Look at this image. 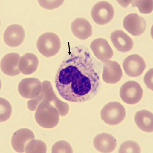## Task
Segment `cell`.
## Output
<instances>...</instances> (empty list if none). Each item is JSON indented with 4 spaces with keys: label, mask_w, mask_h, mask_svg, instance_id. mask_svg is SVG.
<instances>
[{
    "label": "cell",
    "mask_w": 153,
    "mask_h": 153,
    "mask_svg": "<svg viewBox=\"0 0 153 153\" xmlns=\"http://www.w3.org/2000/svg\"><path fill=\"white\" fill-rule=\"evenodd\" d=\"M25 33L23 27L18 24L9 26L5 31L4 39L7 45L16 47L20 45L24 41Z\"/></svg>",
    "instance_id": "11"
},
{
    "label": "cell",
    "mask_w": 153,
    "mask_h": 153,
    "mask_svg": "<svg viewBox=\"0 0 153 153\" xmlns=\"http://www.w3.org/2000/svg\"><path fill=\"white\" fill-rule=\"evenodd\" d=\"M101 118L108 125H116L121 123L126 117L125 108L119 102H111L106 105L101 111Z\"/></svg>",
    "instance_id": "4"
},
{
    "label": "cell",
    "mask_w": 153,
    "mask_h": 153,
    "mask_svg": "<svg viewBox=\"0 0 153 153\" xmlns=\"http://www.w3.org/2000/svg\"><path fill=\"white\" fill-rule=\"evenodd\" d=\"M52 152H73L71 147L67 142L60 141L56 142L53 146L52 149Z\"/></svg>",
    "instance_id": "25"
},
{
    "label": "cell",
    "mask_w": 153,
    "mask_h": 153,
    "mask_svg": "<svg viewBox=\"0 0 153 153\" xmlns=\"http://www.w3.org/2000/svg\"><path fill=\"white\" fill-rule=\"evenodd\" d=\"M71 30L76 38L85 40L92 35V26L85 19L79 18L74 20L71 25Z\"/></svg>",
    "instance_id": "18"
},
{
    "label": "cell",
    "mask_w": 153,
    "mask_h": 153,
    "mask_svg": "<svg viewBox=\"0 0 153 153\" xmlns=\"http://www.w3.org/2000/svg\"><path fill=\"white\" fill-rule=\"evenodd\" d=\"M135 121L137 127L143 131L153 132V117L151 112L145 110L137 112L135 116Z\"/></svg>",
    "instance_id": "20"
},
{
    "label": "cell",
    "mask_w": 153,
    "mask_h": 153,
    "mask_svg": "<svg viewBox=\"0 0 153 153\" xmlns=\"http://www.w3.org/2000/svg\"><path fill=\"white\" fill-rule=\"evenodd\" d=\"M42 83L36 78L24 79L18 85L19 94L23 97L33 99L40 96L42 92Z\"/></svg>",
    "instance_id": "7"
},
{
    "label": "cell",
    "mask_w": 153,
    "mask_h": 153,
    "mask_svg": "<svg viewBox=\"0 0 153 153\" xmlns=\"http://www.w3.org/2000/svg\"><path fill=\"white\" fill-rule=\"evenodd\" d=\"M152 81V69L147 73L144 77V81L147 86L150 89L152 90V82L150 81Z\"/></svg>",
    "instance_id": "27"
},
{
    "label": "cell",
    "mask_w": 153,
    "mask_h": 153,
    "mask_svg": "<svg viewBox=\"0 0 153 153\" xmlns=\"http://www.w3.org/2000/svg\"><path fill=\"white\" fill-rule=\"evenodd\" d=\"M35 139L33 132L27 129H21L17 131L12 136V147L18 152H25L26 146L31 140Z\"/></svg>",
    "instance_id": "13"
},
{
    "label": "cell",
    "mask_w": 153,
    "mask_h": 153,
    "mask_svg": "<svg viewBox=\"0 0 153 153\" xmlns=\"http://www.w3.org/2000/svg\"><path fill=\"white\" fill-rule=\"evenodd\" d=\"M59 115L58 111L55 106L43 97L35 114V119L38 124L44 128H53L58 124Z\"/></svg>",
    "instance_id": "2"
},
{
    "label": "cell",
    "mask_w": 153,
    "mask_h": 153,
    "mask_svg": "<svg viewBox=\"0 0 153 153\" xmlns=\"http://www.w3.org/2000/svg\"><path fill=\"white\" fill-rule=\"evenodd\" d=\"M36 45L39 52L48 58L55 55L59 52L61 43L60 38L56 34L47 33L39 36Z\"/></svg>",
    "instance_id": "3"
},
{
    "label": "cell",
    "mask_w": 153,
    "mask_h": 153,
    "mask_svg": "<svg viewBox=\"0 0 153 153\" xmlns=\"http://www.w3.org/2000/svg\"><path fill=\"white\" fill-rule=\"evenodd\" d=\"M123 26L132 35L138 36L143 33L146 27L145 19L137 14H131L125 17Z\"/></svg>",
    "instance_id": "9"
},
{
    "label": "cell",
    "mask_w": 153,
    "mask_h": 153,
    "mask_svg": "<svg viewBox=\"0 0 153 153\" xmlns=\"http://www.w3.org/2000/svg\"><path fill=\"white\" fill-rule=\"evenodd\" d=\"M123 66L127 75L137 77L142 74L146 67V65L141 56L137 55H133L125 59Z\"/></svg>",
    "instance_id": "8"
},
{
    "label": "cell",
    "mask_w": 153,
    "mask_h": 153,
    "mask_svg": "<svg viewBox=\"0 0 153 153\" xmlns=\"http://www.w3.org/2000/svg\"><path fill=\"white\" fill-rule=\"evenodd\" d=\"M55 82L61 97L75 103L92 98L100 87L99 76L89 54L77 47L73 49L61 63L56 73Z\"/></svg>",
    "instance_id": "1"
},
{
    "label": "cell",
    "mask_w": 153,
    "mask_h": 153,
    "mask_svg": "<svg viewBox=\"0 0 153 153\" xmlns=\"http://www.w3.org/2000/svg\"><path fill=\"white\" fill-rule=\"evenodd\" d=\"M110 38L116 49L121 52L129 51L134 46L132 39L122 30L113 31L111 34Z\"/></svg>",
    "instance_id": "16"
},
{
    "label": "cell",
    "mask_w": 153,
    "mask_h": 153,
    "mask_svg": "<svg viewBox=\"0 0 153 153\" xmlns=\"http://www.w3.org/2000/svg\"><path fill=\"white\" fill-rule=\"evenodd\" d=\"M132 6L137 7L141 13H151L153 10V1H132Z\"/></svg>",
    "instance_id": "24"
},
{
    "label": "cell",
    "mask_w": 153,
    "mask_h": 153,
    "mask_svg": "<svg viewBox=\"0 0 153 153\" xmlns=\"http://www.w3.org/2000/svg\"><path fill=\"white\" fill-rule=\"evenodd\" d=\"M38 65L37 57L33 53H28L20 58L19 66L21 72L24 75H28L35 72Z\"/></svg>",
    "instance_id": "19"
},
{
    "label": "cell",
    "mask_w": 153,
    "mask_h": 153,
    "mask_svg": "<svg viewBox=\"0 0 153 153\" xmlns=\"http://www.w3.org/2000/svg\"><path fill=\"white\" fill-rule=\"evenodd\" d=\"M42 88L43 97L53 103L58 110L59 115L62 117L67 115L69 110V105L59 99L54 92L51 82L48 81H43Z\"/></svg>",
    "instance_id": "10"
},
{
    "label": "cell",
    "mask_w": 153,
    "mask_h": 153,
    "mask_svg": "<svg viewBox=\"0 0 153 153\" xmlns=\"http://www.w3.org/2000/svg\"><path fill=\"white\" fill-rule=\"evenodd\" d=\"M141 149L136 142L128 140L124 142L121 145L119 153H140Z\"/></svg>",
    "instance_id": "23"
},
{
    "label": "cell",
    "mask_w": 153,
    "mask_h": 153,
    "mask_svg": "<svg viewBox=\"0 0 153 153\" xmlns=\"http://www.w3.org/2000/svg\"><path fill=\"white\" fill-rule=\"evenodd\" d=\"M93 143L95 149L102 153L113 152L117 145L115 138L112 135L106 133L98 135L95 138Z\"/></svg>",
    "instance_id": "17"
},
{
    "label": "cell",
    "mask_w": 153,
    "mask_h": 153,
    "mask_svg": "<svg viewBox=\"0 0 153 153\" xmlns=\"http://www.w3.org/2000/svg\"><path fill=\"white\" fill-rule=\"evenodd\" d=\"M143 95L141 86L135 81H128L120 89V97L123 102L128 104L134 105L139 102Z\"/></svg>",
    "instance_id": "5"
},
{
    "label": "cell",
    "mask_w": 153,
    "mask_h": 153,
    "mask_svg": "<svg viewBox=\"0 0 153 153\" xmlns=\"http://www.w3.org/2000/svg\"><path fill=\"white\" fill-rule=\"evenodd\" d=\"M20 56L16 53L7 54L2 59L1 63V70L4 74L9 76H15L20 73L19 62Z\"/></svg>",
    "instance_id": "15"
},
{
    "label": "cell",
    "mask_w": 153,
    "mask_h": 153,
    "mask_svg": "<svg viewBox=\"0 0 153 153\" xmlns=\"http://www.w3.org/2000/svg\"><path fill=\"white\" fill-rule=\"evenodd\" d=\"M63 1H39L42 7L46 9H52L57 8L62 4Z\"/></svg>",
    "instance_id": "26"
},
{
    "label": "cell",
    "mask_w": 153,
    "mask_h": 153,
    "mask_svg": "<svg viewBox=\"0 0 153 153\" xmlns=\"http://www.w3.org/2000/svg\"><path fill=\"white\" fill-rule=\"evenodd\" d=\"M12 112L11 106L8 101L1 98V122L6 121L10 117Z\"/></svg>",
    "instance_id": "22"
},
{
    "label": "cell",
    "mask_w": 153,
    "mask_h": 153,
    "mask_svg": "<svg viewBox=\"0 0 153 153\" xmlns=\"http://www.w3.org/2000/svg\"><path fill=\"white\" fill-rule=\"evenodd\" d=\"M91 14L96 23L103 25L112 20L114 16V11L113 6L109 2L102 1L98 2L94 6Z\"/></svg>",
    "instance_id": "6"
},
{
    "label": "cell",
    "mask_w": 153,
    "mask_h": 153,
    "mask_svg": "<svg viewBox=\"0 0 153 153\" xmlns=\"http://www.w3.org/2000/svg\"><path fill=\"white\" fill-rule=\"evenodd\" d=\"M90 48L96 57L103 62L112 57L113 51L107 41L104 39H95L91 43Z\"/></svg>",
    "instance_id": "12"
},
{
    "label": "cell",
    "mask_w": 153,
    "mask_h": 153,
    "mask_svg": "<svg viewBox=\"0 0 153 153\" xmlns=\"http://www.w3.org/2000/svg\"><path fill=\"white\" fill-rule=\"evenodd\" d=\"M102 78L107 83L115 84L121 80L122 71L119 64L115 61H108L104 62Z\"/></svg>",
    "instance_id": "14"
},
{
    "label": "cell",
    "mask_w": 153,
    "mask_h": 153,
    "mask_svg": "<svg viewBox=\"0 0 153 153\" xmlns=\"http://www.w3.org/2000/svg\"><path fill=\"white\" fill-rule=\"evenodd\" d=\"M47 148L46 144L40 140H31L26 145L25 149L26 153H45Z\"/></svg>",
    "instance_id": "21"
}]
</instances>
